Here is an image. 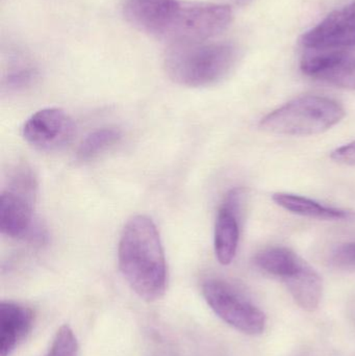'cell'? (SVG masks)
<instances>
[{"label":"cell","instance_id":"6da1fadb","mask_svg":"<svg viewBox=\"0 0 355 356\" xmlns=\"http://www.w3.org/2000/svg\"><path fill=\"white\" fill-rule=\"evenodd\" d=\"M123 15L135 29L169 45L210 41L233 21L226 4L189 0H127Z\"/></svg>","mask_w":355,"mask_h":356},{"label":"cell","instance_id":"7a4b0ae2","mask_svg":"<svg viewBox=\"0 0 355 356\" xmlns=\"http://www.w3.org/2000/svg\"><path fill=\"white\" fill-rule=\"evenodd\" d=\"M119 268L133 292L152 302L164 296L168 282L166 257L160 234L147 216L127 221L120 236Z\"/></svg>","mask_w":355,"mask_h":356},{"label":"cell","instance_id":"3957f363","mask_svg":"<svg viewBox=\"0 0 355 356\" xmlns=\"http://www.w3.org/2000/svg\"><path fill=\"white\" fill-rule=\"evenodd\" d=\"M238 50L224 42H194L169 45L164 68L174 83L202 88L223 81L235 68Z\"/></svg>","mask_w":355,"mask_h":356},{"label":"cell","instance_id":"277c9868","mask_svg":"<svg viewBox=\"0 0 355 356\" xmlns=\"http://www.w3.org/2000/svg\"><path fill=\"white\" fill-rule=\"evenodd\" d=\"M345 114L343 106L331 98L302 96L267 115L260 127L275 135H318L337 125Z\"/></svg>","mask_w":355,"mask_h":356},{"label":"cell","instance_id":"5b68a950","mask_svg":"<svg viewBox=\"0 0 355 356\" xmlns=\"http://www.w3.org/2000/svg\"><path fill=\"white\" fill-rule=\"evenodd\" d=\"M35 177L27 169L15 173L10 186L0 196V230L12 238H28L44 242L45 232L35 223L33 203L35 194Z\"/></svg>","mask_w":355,"mask_h":356},{"label":"cell","instance_id":"8992f818","mask_svg":"<svg viewBox=\"0 0 355 356\" xmlns=\"http://www.w3.org/2000/svg\"><path fill=\"white\" fill-rule=\"evenodd\" d=\"M202 295L210 309L238 332L258 336L266 330L264 312L226 280L208 278L202 284Z\"/></svg>","mask_w":355,"mask_h":356},{"label":"cell","instance_id":"52a82bcc","mask_svg":"<svg viewBox=\"0 0 355 356\" xmlns=\"http://www.w3.org/2000/svg\"><path fill=\"white\" fill-rule=\"evenodd\" d=\"M74 131L72 118L58 108L38 111L27 119L22 127L25 141L43 152H53L68 145Z\"/></svg>","mask_w":355,"mask_h":356},{"label":"cell","instance_id":"ba28073f","mask_svg":"<svg viewBox=\"0 0 355 356\" xmlns=\"http://www.w3.org/2000/svg\"><path fill=\"white\" fill-rule=\"evenodd\" d=\"M302 44L308 50H349L355 47V0L335 10L306 31Z\"/></svg>","mask_w":355,"mask_h":356},{"label":"cell","instance_id":"9c48e42d","mask_svg":"<svg viewBox=\"0 0 355 356\" xmlns=\"http://www.w3.org/2000/svg\"><path fill=\"white\" fill-rule=\"evenodd\" d=\"M300 67L312 79L341 89L355 90V54L349 50H311Z\"/></svg>","mask_w":355,"mask_h":356},{"label":"cell","instance_id":"30bf717a","mask_svg":"<svg viewBox=\"0 0 355 356\" xmlns=\"http://www.w3.org/2000/svg\"><path fill=\"white\" fill-rule=\"evenodd\" d=\"M242 188H231L223 199L215 224V253L221 265H229L237 254L240 241V219L245 203Z\"/></svg>","mask_w":355,"mask_h":356},{"label":"cell","instance_id":"8fae6325","mask_svg":"<svg viewBox=\"0 0 355 356\" xmlns=\"http://www.w3.org/2000/svg\"><path fill=\"white\" fill-rule=\"evenodd\" d=\"M35 314L26 305L13 301L0 305V356H10L33 330Z\"/></svg>","mask_w":355,"mask_h":356},{"label":"cell","instance_id":"7c38bea8","mask_svg":"<svg viewBox=\"0 0 355 356\" xmlns=\"http://www.w3.org/2000/svg\"><path fill=\"white\" fill-rule=\"evenodd\" d=\"M283 282L304 311L315 312L318 309L322 300L323 282L320 274L310 264L306 261Z\"/></svg>","mask_w":355,"mask_h":356},{"label":"cell","instance_id":"4fadbf2b","mask_svg":"<svg viewBox=\"0 0 355 356\" xmlns=\"http://www.w3.org/2000/svg\"><path fill=\"white\" fill-rule=\"evenodd\" d=\"M272 199L277 205L283 207L286 211L302 217L327 220V221H354L355 220V211L327 207L299 195L275 193L273 194Z\"/></svg>","mask_w":355,"mask_h":356},{"label":"cell","instance_id":"5bb4252c","mask_svg":"<svg viewBox=\"0 0 355 356\" xmlns=\"http://www.w3.org/2000/svg\"><path fill=\"white\" fill-rule=\"evenodd\" d=\"M256 268L283 282L297 271L306 261L292 249L273 246L263 249L254 259Z\"/></svg>","mask_w":355,"mask_h":356},{"label":"cell","instance_id":"9a60e30c","mask_svg":"<svg viewBox=\"0 0 355 356\" xmlns=\"http://www.w3.org/2000/svg\"><path fill=\"white\" fill-rule=\"evenodd\" d=\"M122 134L116 127H104L92 131L79 145L77 159L81 162L94 160L120 142Z\"/></svg>","mask_w":355,"mask_h":356},{"label":"cell","instance_id":"2e32d148","mask_svg":"<svg viewBox=\"0 0 355 356\" xmlns=\"http://www.w3.org/2000/svg\"><path fill=\"white\" fill-rule=\"evenodd\" d=\"M39 76L37 68L27 63L17 62L8 69L3 79V88L8 91H22L31 87Z\"/></svg>","mask_w":355,"mask_h":356},{"label":"cell","instance_id":"e0dca14e","mask_svg":"<svg viewBox=\"0 0 355 356\" xmlns=\"http://www.w3.org/2000/svg\"><path fill=\"white\" fill-rule=\"evenodd\" d=\"M45 356H79V343L70 326L60 327Z\"/></svg>","mask_w":355,"mask_h":356},{"label":"cell","instance_id":"ac0fdd59","mask_svg":"<svg viewBox=\"0 0 355 356\" xmlns=\"http://www.w3.org/2000/svg\"><path fill=\"white\" fill-rule=\"evenodd\" d=\"M329 263L339 269L355 270V242L336 247L329 255Z\"/></svg>","mask_w":355,"mask_h":356},{"label":"cell","instance_id":"d6986e66","mask_svg":"<svg viewBox=\"0 0 355 356\" xmlns=\"http://www.w3.org/2000/svg\"><path fill=\"white\" fill-rule=\"evenodd\" d=\"M331 158L340 164L355 166V141L333 150Z\"/></svg>","mask_w":355,"mask_h":356},{"label":"cell","instance_id":"ffe728a7","mask_svg":"<svg viewBox=\"0 0 355 356\" xmlns=\"http://www.w3.org/2000/svg\"><path fill=\"white\" fill-rule=\"evenodd\" d=\"M221 3L226 4L229 6V3L237 4V6H243V4L247 3L250 0H220Z\"/></svg>","mask_w":355,"mask_h":356}]
</instances>
